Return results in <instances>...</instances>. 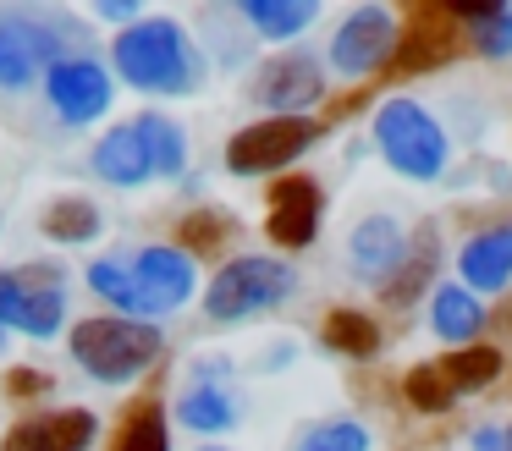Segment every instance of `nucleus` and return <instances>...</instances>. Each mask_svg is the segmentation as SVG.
<instances>
[{
  "label": "nucleus",
  "mask_w": 512,
  "mask_h": 451,
  "mask_svg": "<svg viewBox=\"0 0 512 451\" xmlns=\"http://www.w3.org/2000/svg\"><path fill=\"white\" fill-rule=\"evenodd\" d=\"M199 50H193L188 28L177 17H138L111 39V77H122L138 94H193L199 88Z\"/></svg>",
  "instance_id": "nucleus-1"
},
{
  "label": "nucleus",
  "mask_w": 512,
  "mask_h": 451,
  "mask_svg": "<svg viewBox=\"0 0 512 451\" xmlns=\"http://www.w3.org/2000/svg\"><path fill=\"white\" fill-rule=\"evenodd\" d=\"M67 352L94 385H133L149 374L166 352V336L149 319H122V314H89L67 330Z\"/></svg>",
  "instance_id": "nucleus-2"
},
{
  "label": "nucleus",
  "mask_w": 512,
  "mask_h": 451,
  "mask_svg": "<svg viewBox=\"0 0 512 451\" xmlns=\"http://www.w3.org/2000/svg\"><path fill=\"white\" fill-rule=\"evenodd\" d=\"M292 292H298L292 264L270 259V253H243V259H226L210 275V286H204V314L215 325H237V319H254L265 308L287 303Z\"/></svg>",
  "instance_id": "nucleus-3"
},
{
  "label": "nucleus",
  "mask_w": 512,
  "mask_h": 451,
  "mask_svg": "<svg viewBox=\"0 0 512 451\" xmlns=\"http://www.w3.org/2000/svg\"><path fill=\"white\" fill-rule=\"evenodd\" d=\"M67 325V275L61 264H12L0 270V330L28 341H50Z\"/></svg>",
  "instance_id": "nucleus-4"
},
{
  "label": "nucleus",
  "mask_w": 512,
  "mask_h": 451,
  "mask_svg": "<svg viewBox=\"0 0 512 451\" xmlns=\"http://www.w3.org/2000/svg\"><path fill=\"white\" fill-rule=\"evenodd\" d=\"M375 143L391 171L408 182H435L446 171V132L419 99H386L375 110Z\"/></svg>",
  "instance_id": "nucleus-5"
},
{
  "label": "nucleus",
  "mask_w": 512,
  "mask_h": 451,
  "mask_svg": "<svg viewBox=\"0 0 512 451\" xmlns=\"http://www.w3.org/2000/svg\"><path fill=\"white\" fill-rule=\"evenodd\" d=\"M457 50H468V11L463 0H419L408 6V17L397 22V50H391L386 72L413 77L446 66Z\"/></svg>",
  "instance_id": "nucleus-6"
},
{
  "label": "nucleus",
  "mask_w": 512,
  "mask_h": 451,
  "mask_svg": "<svg viewBox=\"0 0 512 451\" xmlns=\"http://www.w3.org/2000/svg\"><path fill=\"white\" fill-rule=\"evenodd\" d=\"M320 143V121L309 116H265V121H248L226 138V171L232 176H270V171H287L292 160Z\"/></svg>",
  "instance_id": "nucleus-7"
},
{
  "label": "nucleus",
  "mask_w": 512,
  "mask_h": 451,
  "mask_svg": "<svg viewBox=\"0 0 512 451\" xmlns=\"http://www.w3.org/2000/svg\"><path fill=\"white\" fill-rule=\"evenodd\" d=\"M133 286H138V314L155 325L160 314L188 308V297L199 292V264L177 248V242H144L133 253Z\"/></svg>",
  "instance_id": "nucleus-8"
},
{
  "label": "nucleus",
  "mask_w": 512,
  "mask_h": 451,
  "mask_svg": "<svg viewBox=\"0 0 512 451\" xmlns=\"http://www.w3.org/2000/svg\"><path fill=\"white\" fill-rule=\"evenodd\" d=\"M45 99L67 127H94L116 99V77L94 55H61L45 72Z\"/></svg>",
  "instance_id": "nucleus-9"
},
{
  "label": "nucleus",
  "mask_w": 512,
  "mask_h": 451,
  "mask_svg": "<svg viewBox=\"0 0 512 451\" xmlns=\"http://www.w3.org/2000/svg\"><path fill=\"white\" fill-rule=\"evenodd\" d=\"M61 61V44H56V28L28 11H12L0 17V88L6 94H23V88L45 83V72Z\"/></svg>",
  "instance_id": "nucleus-10"
},
{
  "label": "nucleus",
  "mask_w": 512,
  "mask_h": 451,
  "mask_svg": "<svg viewBox=\"0 0 512 451\" xmlns=\"http://www.w3.org/2000/svg\"><path fill=\"white\" fill-rule=\"evenodd\" d=\"M248 94H254V105H265L270 116H303L309 105L325 99V72H320L314 55L281 50V55H270V61L254 72Z\"/></svg>",
  "instance_id": "nucleus-11"
},
{
  "label": "nucleus",
  "mask_w": 512,
  "mask_h": 451,
  "mask_svg": "<svg viewBox=\"0 0 512 451\" xmlns=\"http://www.w3.org/2000/svg\"><path fill=\"white\" fill-rule=\"evenodd\" d=\"M397 50V17L386 6H358L342 17L331 39V72L336 77H369L391 61Z\"/></svg>",
  "instance_id": "nucleus-12"
},
{
  "label": "nucleus",
  "mask_w": 512,
  "mask_h": 451,
  "mask_svg": "<svg viewBox=\"0 0 512 451\" xmlns=\"http://www.w3.org/2000/svg\"><path fill=\"white\" fill-rule=\"evenodd\" d=\"M320 215H325V193L314 176H276L265 193V237L276 248L298 253L320 237Z\"/></svg>",
  "instance_id": "nucleus-13"
},
{
  "label": "nucleus",
  "mask_w": 512,
  "mask_h": 451,
  "mask_svg": "<svg viewBox=\"0 0 512 451\" xmlns=\"http://www.w3.org/2000/svg\"><path fill=\"white\" fill-rule=\"evenodd\" d=\"M100 440V413L94 407H45V413L17 418L0 451H94Z\"/></svg>",
  "instance_id": "nucleus-14"
},
{
  "label": "nucleus",
  "mask_w": 512,
  "mask_h": 451,
  "mask_svg": "<svg viewBox=\"0 0 512 451\" xmlns=\"http://www.w3.org/2000/svg\"><path fill=\"white\" fill-rule=\"evenodd\" d=\"M89 165H94V176H100V182H111V187H144L149 176H155L138 121H116L111 132H100Z\"/></svg>",
  "instance_id": "nucleus-15"
},
{
  "label": "nucleus",
  "mask_w": 512,
  "mask_h": 451,
  "mask_svg": "<svg viewBox=\"0 0 512 451\" xmlns=\"http://www.w3.org/2000/svg\"><path fill=\"white\" fill-rule=\"evenodd\" d=\"M402 253H408V237H402V226L391 215H369L353 226V237H347V259H353V270L364 275V281L386 286L391 270L402 264Z\"/></svg>",
  "instance_id": "nucleus-16"
},
{
  "label": "nucleus",
  "mask_w": 512,
  "mask_h": 451,
  "mask_svg": "<svg viewBox=\"0 0 512 451\" xmlns=\"http://www.w3.org/2000/svg\"><path fill=\"white\" fill-rule=\"evenodd\" d=\"M457 270H463V286L468 292H501L512 281V226H490L479 237L463 242L457 253Z\"/></svg>",
  "instance_id": "nucleus-17"
},
{
  "label": "nucleus",
  "mask_w": 512,
  "mask_h": 451,
  "mask_svg": "<svg viewBox=\"0 0 512 451\" xmlns=\"http://www.w3.org/2000/svg\"><path fill=\"white\" fill-rule=\"evenodd\" d=\"M100 204L83 193H67V198H50L45 215H39V231H45L50 242H61V248H83V242L100 237Z\"/></svg>",
  "instance_id": "nucleus-18"
},
{
  "label": "nucleus",
  "mask_w": 512,
  "mask_h": 451,
  "mask_svg": "<svg viewBox=\"0 0 512 451\" xmlns=\"http://www.w3.org/2000/svg\"><path fill=\"white\" fill-rule=\"evenodd\" d=\"M430 325L441 341H452V347H474L479 325H485V308H479V297L468 292V286H441V292L430 297Z\"/></svg>",
  "instance_id": "nucleus-19"
},
{
  "label": "nucleus",
  "mask_w": 512,
  "mask_h": 451,
  "mask_svg": "<svg viewBox=\"0 0 512 451\" xmlns=\"http://www.w3.org/2000/svg\"><path fill=\"white\" fill-rule=\"evenodd\" d=\"M435 253H441V237H435V226H424L419 237L408 242V253H402V264L391 270V281L380 286V297H386L391 308H408L413 297L424 292V281L435 275Z\"/></svg>",
  "instance_id": "nucleus-20"
},
{
  "label": "nucleus",
  "mask_w": 512,
  "mask_h": 451,
  "mask_svg": "<svg viewBox=\"0 0 512 451\" xmlns=\"http://www.w3.org/2000/svg\"><path fill=\"white\" fill-rule=\"evenodd\" d=\"M177 424L193 429V435H221V429L237 424V402L226 396V385L199 380L177 396Z\"/></svg>",
  "instance_id": "nucleus-21"
},
{
  "label": "nucleus",
  "mask_w": 512,
  "mask_h": 451,
  "mask_svg": "<svg viewBox=\"0 0 512 451\" xmlns=\"http://www.w3.org/2000/svg\"><path fill=\"white\" fill-rule=\"evenodd\" d=\"M111 451H171V418H166V407H160L155 396L133 402L122 413V424H116V435H111Z\"/></svg>",
  "instance_id": "nucleus-22"
},
{
  "label": "nucleus",
  "mask_w": 512,
  "mask_h": 451,
  "mask_svg": "<svg viewBox=\"0 0 512 451\" xmlns=\"http://www.w3.org/2000/svg\"><path fill=\"white\" fill-rule=\"evenodd\" d=\"M243 17L254 33L265 39H298L314 17H320V0H243Z\"/></svg>",
  "instance_id": "nucleus-23"
},
{
  "label": "nucleus",
  "mask_w": 512,
  "mask_h": 451,
  "mask_svg": "<svg viewBox=\"0 0 512 451\" xmlns=\"http://www.w3.org/2000/svg\"><path fill=\"white\" fill-rule=\"evenodd\" d=\"M320 341L342 358H375L380 352V325L364 314V308H331L320 325Z\"/></svg>",
  "instance_id": "nucleus-24"
},
{
  "label": "nucleus",
  "mask_w": 512,
  "mask_h": 451,
  "mask_svg": "<svg viewBox=\"0 0 512 451\" xmlns=\"http://www.w3.org/2000/svg\"><path fill=\"white\" fill-rule=\"evenodd\" d=\"M138 132H144V149H149L155 176H182L188 171V138H182V127L171 116L144 110V116H138Z\"/></svg>",
  "instance_id": "nucleus-25"
},
{
  "label": "nucleus",
  "mask_w": 512,
  "mask_h": 451,
  "mask_svg": "<svg viewBox=\"0 0 512 451\" xmlns=\"http://www.w3.org/2000/svg\"><path fill=\"white\" fill-rule=\"evenodd\" d=\"M89 292L100 297L105 308H116L122 319H144L138 314V286H133V264L122 253H105V259L89 264Z\"/></svg>",
  "instance_id": "nucleus-26"
},
{
  "label": "nucleus",
  "mask_w": 512,
  "mask_h": 451,
  "mask_svg": "<svg viewBox=\"0 0 512 451\" xmlns=\"http://www.w3.org/2000/svg\"><path fill=\"white\" fill-rule=\"evenodd\" d=\"M402 396H408L413 413H446L463 391L452 385V374H446L441 363H419V369H408V380H402Z\"/></svg>",
  "instance_id": "nucleus-27"
},
{
  "label": "nucleus",
  "mask_w": 512,
  "mask_h": 451,
  "mask_svg": "<svg viewBox=\"0 0 512 451\" xmlns=\"http://www.w3.org/2000/svg\"><path fill=\"white\" fill-rule=\"evenodd\" d=\"M226 237H232V215H221V209H193V215L177 220V248L188 253V259H199V253H221Z\"/></svg>",
  "instance_id": "nucleus-28"
},
{
  "label": "nucleus",
  "mask_w": 512,
  "mask_h": 451,
  "mask_svg": "<svg viewBox=\"0 0 512 451\" xmlns=\"http://www.w3.org/2000/svg\"><path fill=\"white\" fill-rule=\"evenodd\" d=\"M441 369L452 374V385L468 396V391H479V385H490L501 374V352L496 347H479V341H474V347H463V352H446Z\"/></svg>",
  "instance_id": "nucleus-29"
},
{
  "label": "nucleus",
  "mask_w": 512,
  "mask_h": 451,
  "mask_svg": "<svg viewBox=\"0 0 512 451\" xmlns=\"http://www.w3.org/2000/svg\"><path fill=\"white\" fill-rule=\"evenodd\" d=\"M468 11V44L479 55H512V11L501 6H463Z\"/></svg>",
  "instance_id": "nucleus-30"
},
{
  "label": "nucleus",
  "mask_w": 512,
  "mask_h": 451,
  "mask_svg": "<svg viewBox=\"0 0 512 451\" xmlns=\"http://www.w3.org/2000/svg\"><path fill=\"white\" fill-rule=\"evenodd\" d=\"M292 451H369V429L358 418H325Z\"/></svg>",
  "instance_id": "nucleus-31"
},
{
  "label": "nucleus",
  "mask_w": 512,
  "mask_h": 451,
  "mask_svg": "<svg viewBox=\"0 0 512 451\" xmlns=\"http://www.w3.org/2000/svg\"><path fill=\"white\" fill-rule=\"evenodd\" d=\"M56 391V380H50L45 369H12L6 374V396H17V402H28V396H50Z\"/></svg>",
  "instance_id": "nucleus-32"
},
{
  "label": "nucleus",
  "mask_w": 512,
  "mask_h": 451,
  "mask_svg": "<svg viewBox=\"0 0 512 451\" xmlns=\"http://www.w3.org/2000/svg\"><path fill=\"white\" fill-rule=\"evenodd\" d=\"M94 11L111 17V22H122V28H133V22H138V0H100Z\"/></svg>",
  "instance_id": "nucleus-33"
},
{
  "label": "nucleus",
  "mask_w": 512,
  "mask_h": 451,
  "mask_svg": "<svg viewBox=\"0 0 512 451\" xmlns=\"http://www.w3.org/2000/svg\"><path fill=\"white\" fill-rule=\"evenodd\" d=\"M474 451H501V429H474Z\"/></svg>",
  "instance_id": "nucleus-34"
},
{
  "label": "nucleus",
  "mask_w": 512,
  "mask_h": 451,
  "mask_svg": "<svg viewBox=\"0 0 512 451\" xmlns=\"http://www.w3.org/2000/svg\"><path fill=\"white\" fill-rule=\"evenodd\" d=\"M501 451H512V429H501Z\"/></svg>",
  "instance_id": "nucleus-35"
},
{
  "label": "nucleus",
  "mask_w": 512,
  "mask_h": 451,
  "mask_svg": "<svg viewBox=\"0 0 512 451\" xmlns=\"http://www.w3.org/2000/svg\"><path fill=\"white\" fill-rule=\"evenodd\" d=\"M6 347H12V336H6V330H0V358H6Z\"/></svg>",
  "instance_id": "nucleus-36"
},
{
  "label": "nucleus",
  "mask_w": 512,
  "mask_h": 451,
  "mask_svg": "<svg viewBox=\"0 0 512 451\" xmlns=\"http://www.w3.org/2000/svg\"><path fill=\"white\" fill-rule=\"evenodd\" d=\"M204 451H226V446H204Z\"/></svg>",
  "instance_id": "nucleus-37"
}]
</instances>
